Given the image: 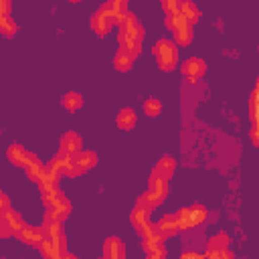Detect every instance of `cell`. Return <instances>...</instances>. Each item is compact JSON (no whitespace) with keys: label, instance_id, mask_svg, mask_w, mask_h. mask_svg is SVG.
<instances>
[{"label":"cell","instance_id":"10","mask_svg":"<svg viewBox=\"0 0 259 259\" xmlns=\"http://www.w3.org/2000/svg\"><path fill=\"white\" fill-rule=\"evenodd\" d=\"M6 156H8V160H10L14 166H24V168H26V166L32 162V158H34V154L26 152L20 144H12V146H8Z\"/></svg>","mask_w":259,"mask_h":259},{"label":"cell","instance_id":"36","mask_svg":"<svg viewBox=\"0 0 259 259\" xmlns=\"http://www.w3.org/2000/svg\"><path fill=\"white\" fill-rule=\"evenodd\" d=\"M251 99H255V101H259V77H257V83H255V89H253V93H251Z\"/></svg>","mask_w":259,"mask_h":259},{"label":"cell","instance_id":"32","mask_svg":"<svg viewBox=\"0 0 259 259\" xmlns=\"http://www.w3.org/2000/svg\"><path fill=\"white\" fill-rule=\"evenodd\" d=\"M251 140L259 148V123H253V127H251Z\"/></svg>","mask_w":259,"mask_h":259},{"label":"cell","instance_id":"37","mask_svg":"<svg viewBox=\"0 0 259 259\" xmlns=\"http://www.w3.org/2000/svg\"><path fill=\"white\" fill-rule=\"evenodd\" d=\"M166 251H160V253H154V255H148V259H164Z\"/></svg>","mask_w":259,"mask_h":259},{"label":"cell","instance_id":"19","mask_svg":"<svg viewBox=\"0 0 259 259\" xmlns=\"http://www.w3.org/2000/svg\"><path fill=\"white\" fill-rule=\"evenodd\" d=\"M117 125L121 127V130H132L134 125H136V121H138V117H136V111L132 109V107H123L119 113H117Z\"/></svg>","mask_w":259,"mask_h":259},{"label":"cell","instance_id":"30","mask_svg":"<svg viewBox=\"0 0 259 259\" xmlns=\"http://www.w3.org/2000/svg\"><path fill=\"white\" fill-rule=\"evenodd\" d=\"M249 113H251V121L259 123V101L249 99Z\"/></svg>","mask_w":259,"mask_h":259},{"label":"cell","instance_id":"2","mask_svg":"<svg viewBox=\"0 0 259 259\" xmlns=\"http://www.w3.org/2000/svg\"><path fill=\"white\" fill-rule=\"evenodd\" d=\"M42 204L47 208V219H53L57 223L65 221L71 212V202L65 194H61L59 190L57 192H51V194H42Z\"/></svg>","mask_w":259,"mask_h":259},{"label":"cell","instance_id":"25","mask_svg":"<svg viewBox=\"0 0 259 259\" xmlns=\"http://www.w3.org/2000/svg\"><path fill=\"white\" fill-rule=\"evenodd\" d=\"M45 168H47V166H42V162L36 158L34 162H30V164L26 166V176H28L32 182H38V180L42 178V174H45Z\"/></svg>","mask_w":259,"mask_h":259},{"label":"cell","instance_id":"1","mask_svg":"<svg viewBox=\"0 0 259 259\" xmlns=\"http://www.w3.org/2000/svg\"><path fill=\"white\" fill-rule=\"evenodd\" d=\"M142 38H144V26L136 18V14L130 12L127 20L119 26V32H117L119 51L127 53L132 59H136L142 53Z\"/></svg>","mask_w":259,"mask_h":259},{"label":"cell","instance_id":"38","mask_svg":"<svg viewBox=\"0 0 259 259\" xmlns=\"http://www.w3.org/2000/svg\"><path fill=\"white\" fill-rule=\"evenodd\" d=\"M73 259H77V257H75V255H73Z\"/></svg>","mask_w":259,"mask_h":259},{"label":"cell","instance_id":"17","mask_svg":"<svg viewBox=\"0 0 259 259\" xmlns=\"http://www.w3.org/2000/svg\"><path fill=\"white\" fill-rule=\"evenodd\" d=\"M142 249L146 251V255H154V253L164 251L162 235L156 233V235H150V237H142Z\"/></svg>","mask_w":259,"mask_h":259},{"label":"cell","instance_id":"15","mask_svg":"<svg viewBox=\"0 0 259 259\" xmlns=\"http://www.w3.org/2000/svg\"><path fill=\"white\" fill-rule=\"evenodd\" d=\"M18 239L26 245H40L45 241V235H42V229L40 227H24L20 233H18Z\"/></svg>","mask_w":259,"mask_h":259},{"label":"cell","instance_id":"33","mask_svg":"<svg viewBox=\"0 0 259 259\" xmlns=\"http://www.w3.org/2000/svg\"><path fill=\"white\" fill-rule=\"evenodd\" d=\"M10 2L8 0H0V16H10Z\"/></svg>","mask_w":259,"mask_h":259},{"label":"cell","instance_id":"6","mask_svg":"<svg viewBox=\"0 0 259 259\" xmlns=\"http://www.w3.org/2000/svg\"><path fill=\"white\" fill-rule=\"evenodd\" d=\"M168 194V182L166 180H158V178H150V184H148V190L144 192L146 200L152 204V206H158Z\"/></svg>","mask_w":259,"mask_h":259},{"label":"cell","instance_id":"16","mask_svg":"<svg viewBox=\"0 0 259 259\" xmlns=\"http://www.w3.org/2000/svg\"><path fill=\"white\" fill-rule=\"evenodd\" d=\"M172 34H174V40H176L178 45L186 47V45H190V40H192V24L184 18V20L172 30Z\"/></svg>","mask_w":259,"mask_h":259},{"label":"cell","instance_id":"35","mask_svg":"<svg viewBox=\"0 0 259 259\" xmlns=\"http://www.w3.org/2000/svg\"><path fill=\"white\" fill-rule=\"evenodd\" d=\"M0 200H2L0 210H2V212H4V210H10V208H8V196H6V192H0Z\"/></svg>","mask_w":259,"mask_h":259},{"label":"cell","instance_id":"39","mask_svg":"<svg viewBox=\"0 0 259 259\" xmlns=\"http://www.w3.org/2000/svg\"><path fill=\"white\" fill-rule=\"evenodd\" d=\"M103 259H105V257H103Z\"/></svg>","mask_w":259,"mask_h":259},{"label":"cell","instance_id":"5","mask_svg":"<svg viewBox=\"0 0 259 259\" xmlns=\"http://www.w3.org/2000/svg\"><path fill=\"white\" fill-rule=\"evenodd\" d=\"M113 14L109 12V8L105 6V4H101L95 12H93V16H91V28H93V32L95 34H99V36H105L107 32H109V28L113 26Z\"/></svg>","mask_w":259,"mask_h":259},{"label":"cell","instance_id":"18","mask_svg":"<svg viewBox=\"0 0 259 259\" xmlns=\"http://www.w3.org/2000/svg\"><path fill=\"white\" fill-rule=\"evenodd\" d=\"M40 229H42L45 239H51V241H57V239L63 235V231H61V223H57V221H53V219H47V217H45Z\"/></svg>","mask_w":259,"mask_h":259},{"label":"cell","instance_id":"13","mask_svg":"<svg viewBox=\"0 0 259 259\" xmlns=\"http://www.w3.org/2000/svg\"><path fill=\"white\" fill-rule=\"evenodd\" d=\"M105 6L109 8V12L113 14V20H115V24H123L125 20H127V16H130V12H127V4H125V0H109V2H105Z\"/></svg>","mask_w":259,"mask_h":259},{"label":"cell","instance_id":"21","mask_svg":"<svg viewBox=\"0 0 259 259\" xmlns=\"http://www.w3.org/2000/svg\"><path fill=\"white\" fill-rule=\"evenodd\" d=\"M132 65H134V59H132L127 53H123V51L117 49V53H115V57H113V67H115L117 71L125 73V71L132 69Z\"/></svg>","mask_w":259,"mask_h":259},{"label":"cell","instance_id":"20","mask_svg":"<svg viewBox=\"0 0 259 259\" xmlns=\"http://www.w3.org/2000/svg\"><path fill=\"white\" fill-rule=\"evenodd\" d=\"M8 225H10V229L14 231V235H18L26 225H24V221H22V217H20V212H14V210H4L2 214H0Z\"/></svg>","mask_w":259,"mask_h":259},{"label":"cell","instance_id":"8","mask_svg":"<svg viewBox=\"0 0 259 259\" xmlns=\"http://www.w3.org/2000/svg\"><path fill=\"white\" fill-rule=\"evenodd\" d=\"M71 160H73L75 176L87 172L89 168H93V166L97 164V156H95V152H89V150H81V152H77L75 156H71Z\"/></svg>","mask_w":259,"mask_h":259},{"label":"cell","instance_id":"23","mask_svg":"<svg viewBox=\"0 0 259 259\" xmlns=\"http://www.w3.org/2000/svg\"><path fill=\"white\" fill-rule=\"evenodd\" d=\"M227 245H229V237H227V233H217V235H212L210 239H208V243H206V251H221V249H227Z\"/></svg>","mask_w":259,"mask_h":259},{"label":"cell","instance_id":"27","mask_svg":"<svg viewBox=\"0 0 259 259\" xmlns=\"http://www.w3.org/2000/svg\"><path fill=\"white\" fill-rule=\"evenodd\" d=\"M160 109H162V103L156 99V97H150V99H146L144 101V111L148 113V115H158L160 113Z\"/></svg>","mask_w":259,"mask_h":259},{"label":"cell","instance_id":"34","mask_svg":"<svg viewBox=\"0 0 259 259\" xmlns=\"http://www.w3.org/2000/svg\"><path fill=\"white\" fill-rule=\"evenodd\" d=\"M180 259H206V255H198L194 251H186V253L180 255Z\"/></svg>","mask_w":259,"mask_h":259},{"label":"cell","instance_id":"22","mask_svg":"<svg viewBox=\"0 0 259 259\" xmlns=\"http://www.w3.org/2000/svg\"><path fill=\"white\" fill-rule=\"evenodd\" d=\"M180 14H182L190 24L198 22V16H200L198 8H196L192 2H180Z\"/></svg>","mask_w":259,"mask_h":259},{"label":"cell","instance_id":"26","mask_svg":"<svg viewBox=\"0 0 259 259\" xmlns=\"http://www.w3.org/2000/svg\"><path fill=\"white\" fill-rule=\"evenodd\" d=\"M16 30H18V26L10 16H0V32L4 36H12Z\"/></svg>","mask_w":259,"mask_h":259},{"label":"cell","instance_id":"29","mask_svg":"<svg viewBox=\"0 0 259 259\" xmlns=\"http://www.w3.org/2000/svg\"><path fill=\"white\" fill-rule=\"evenodd\" d=\"M162 8L166 10V14H176V12H180V2H176V0H164L162 2Z\"/></svg>","mask_w":259,"mask_h":259},{"label":"cell","instance_id":"11","mask_svg":"<svg viewBox=\"0 0 259 259\" xmlns=\"http://www.w3.org/2000/svg\"><path fill=\"white\" fill-rule=\"evenodd\" d=\"M174 168H176L174 158L172 156H164V158H160L156 162V166L152 170V178H158V180H166L168 182V178L174 174Z\"/></svg>","mask_w":259,"mask_h":259},{"label":"cell","instance_id":"7","mask_svg":"<svg viewBox=\"0 0 259 259\" xmlns=\"http://www.w3.org/2000/svg\"><path fill=\"white\" fill-rule=\"evenodd\" d=\"M182 75L186 77V81L188 83H194V81H198L202 75H204V71H206V63L202 61V59H198V57H190V59H186L184 63H182Z\"/></svg>","mask_w":259,"mask_h":259},{"label":"cell","instance_id":"3","mask_svg":"<svg viewBox=\"0 0 259 259\" xmlns=\"http://www.w3.org/2000/svg\"><path fill=\"white\" fill-rule=\"evenodd\" d=\"M152 53L156 57V63L162 71H172L176 67V59H178V51H176V45L168 38H160L154 42L152 47Z\"/></svg>","mask_w":259,"mask_h":259},{"label":"cell","instance_id":"9","mask_svg":"<svg viewBox=\"0 0 259 259\" xmlns=\"http://www.w3.org/2000/svg\"><path fill=\"white\" fill-rule=\"evenodd\" d=\"M81 136L79 134H75V132H67V134H63L61 136V142H59V146H61V154H67V156H75L77 152H81Z\"/></svg>","mask_w":259,"mask_h":259},{"label":"cell","instance_id":"31","mask_svg":"<svg viewBox=\"0 0 259 259\" xmlns=\"http://www.w3.org/2000/svg\"><path fill=\"white\" fill-rule=\"evenodd\" d=\"M0 235H2L4 239H6V237H12V235H14V231L10 229V225H8V223H6V221H4L2 217H0Z\"/></svg>","mask_w":259,"mask_h":259},{"label":"cell","instance_id":"14","mask_svg":"<svg viewBox=\"0 0 259 259\" xmlns=\"http://www.w3.org/2000/svg\"><path fill=\"white\" fill-rule=\"evenodd\" d=\"M156 229L162 237H172L178 233V219L176 214H164L158 223H156Z\"/></svg>","mask_w":259,"mask_h":259},{"label":"cell","instance_id":"12","mask_svg":"<svg viewBox=\"0 0 259 259\" xmlns=\"http://www.w3.org/2000/svg\"><path fill=\"white\" fill-rule=\"evenodd\" d=\"M103 257L105 259H125V251H123V243L117 237H109L103 243Z\"/></svg>","mask_w":259,"mask_h":259},{"label":"cell","instance_id":"28","mask_svg":"<svg viewBox=\"0 0 259 259\" xmlns=\"http://www.w3.org/2000/svg\"><path fill=\"white\" fill-rule=\"evenodd\" d=\"M206 259H235V257L229 249H221V251H206Z\"/></svg>","mask_w":259,"mask_h":259},{"label":"cell","instance_id":"4","mask_svg":"<svg viewBox=\"0 0 259 259\" xmlns=\"http://www.w3.org/2000/svg\"><path fill=\"white\" fill-rule=\"evenodd\" d=\"M178 219V229H190L200 225L206 219V208L202 204H192V206H184L176 212Z\"/></svg>","mask_w":259,"mask_h":259},{"label":"cell","instance_id":"24","mask_svg":"<svg viewBox=\"0 0 259 259\" xmlns=\"http://www.w3.org/2000/svg\"><path fill=\"white\" fill-rule=\"evenodd\" d=\"M61 103L67 107V109H79L81 105H83V97H81V93H75V91H69V93H65L63 95V99H61Z\"/></svg>","mask_w":259,"mask_h":259}]
</instances>
